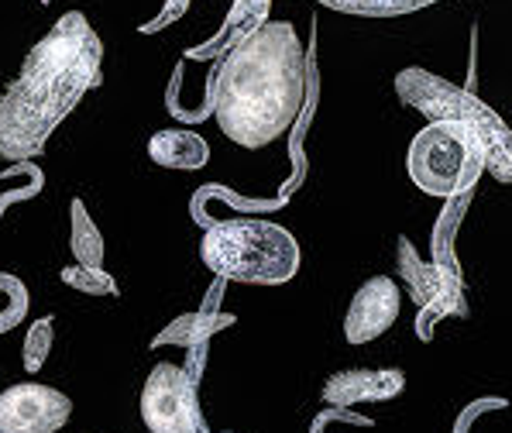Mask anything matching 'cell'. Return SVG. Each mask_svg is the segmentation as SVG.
<instances>
[{"instance_id":"10","label":"cell","mask_w":512,"mask_h":433,"mask_svg":"<svg viewBox=\"0 0 512 433\" xmlns=\"http://www.w3.org/2000/svg\"><path fill=\"white\" fill-rule=\"evenodd\" d=\"M148 159L162 169L196 172L210 162V145L196 131H155L148 138Z\"/></svg>"},{"instance_id":"5","label":"cell","mask_w":512,"mask_h":433,"mask_svg":"<svg viewBox=\"0 0 512 433\" xmlns=\"http://www.w3.org/2000/svg\"><path fill=\"white\" fill-rule=\"evenodd\" d=\"M396 90L409 107L427 114L430 121H461L468 128H475L488 145V169L502 183H509V128L475 93L440 80V76L427 73V69H406V73H399Z\"/></svg>"},{"instance_id":"11","label":"cell","mask_w":512,"mask_h":433,"mask_svg":"<svg viewBox=\"0 0 512 433\" xmlns=\"http://www.w3.org/2000/svg\"><path fill=\"white\" fill-rule=\"evenodd\" d=\"M231 324V317H214V313H186L172 320L169 327L155 337V348H200L217 334V327Z\"/></svg>"},{"instance_id":"7","label":"cell","mask_w":512,"mask_h":433,"mask_svg":"<svg viewBox=\"0 0 512 433\" xmlns=\"http://www.w3.org/2000/svg\"><path fill=\"white\" fill-rule=\"evenodd\" d=\"M73 416V399L42 382H18L0 392V433H59Z\"/></svg>"},{"instance_id":"12","label":"cell","mask_w":512,"mask_h":433,"mask_svg":"<svg viewBox=\"0 0 512 433\" xmlns=\"http://www.w3.org/2000/svg\"><path fill=\"white\" fill-rule=\"evenodd\" d=\"M69 217H73V238H69V248L76 255V265H90V269H100L104 265V234H100L97 220L90 217L83 200H73L69 207Z\"/></svg>"},{"instance_id":"1","label":"cell","mask_w":512,"mask_h":433,"mask_svg":"<svg viewBox=\"0 0 512 433\" xmlns=\"http://www.w3.org/2000/svg\"><path fill=\"white\" fill-rule=\"evenodd\" d=\"M310 93L303 38L286 21L248 31L224 55L214 80V117L227 141L269 148L299 121Z\"/></svg>"},{"instance_id":"14","label":"cell","mask_w":512,"mask_h":433,"mask_svg":"<svg viewBox=\"0 0 512 433\" xmlns=\"http://www.w3.org/2000/svg\"><path fill=\"white\" fill-rule=\"evenodd\" d=\"M62 282H66L69 289H76V293H86V296H114L117 286L110 282V275L104 272V265L100 269H90V265H76V269H66L62 272Z\"/></svg>"},{"instance_id":"15","label":"cell","mask_w":512,"mask_h":433,"mask_svg":"<svg viewBox=\"0 0 512 433\" xmlns=\"http://www.w3.org/2000/svg\"><path fill=\"white\" fill-rule=\"evenodd\" d=\"M49 351H52V320H38V324L28 330V341H25L28 372H38L42 361L49 358Z\"/></svg>"},{"instance_id":"8","label":"cell","mask_w":512,"mask_h":433,"mask_svg":"<svg viewBox=\"0 0 512 433\" xmlns=\"http://www.w3.org/2000/svg\"><path fill=\"white\" fill-rule=\"evenodd\" d=\"M403 313V289L392 275H372L354 289L348 313H344V337L348 344H372L389 334Z\"/></svg>"},{"instance_id":"9","label":"cell","mask_w":512,"mask_h":433,"mask_svg":"<svg viewBox=\"0 0 512 433\" xmlns=\"http://www.w3.org/2000/svg\"><path fill=\"white\" fill-rule=\"evenodd\" d=\"M406 389V375L399 368H344L324 382L320 396L334 409H351L365 403H389Z\"/></svg>"},{"instance_id":"6","label":"cell","mask_w":512,"mask_h":433,"mask_svg":"<svg viewBox=\"0 0 512 433\" xmlns=\"http://www.w3.org/2000/svg\"><path fill=\"white\" fill-rule=\"evenodd\" d=\"M138 413L148 433H200L203 413L196 379L183 365L159 361L141 385Z\"/></svg>"},{"instance_id":"4","label":"cell","mask_w":512,"mask_h":433,"mask_svg":"<svg viewBox=\"0 0 512 433\" xmlns=\"http://www.w3.org/2000/svg\"><path fill=\"white\" fill-rule=\"evenodd\" d=\"M409 179L427 196H461L488 169V145L461 121H430L406 155Z\"/></svg>"},{"instance_id":"2","label":"cell","mask_w":512,"mask_h":433,"mask_svg":"<svg viewBox=\"0 0 512 433\" xmlns=\"http://www.w3.org/2000/svg\"><path fill=\"white\" fill-rule=\"evenodd\" d=\"M104 66V42L80 11L62 14L0 93V155L25 159L73 114Z\"/></svg>"},{"instance_id":"13","label":"cell","mask_w":512,"mask_h":433,"mask_svg":"<svg viewBox=\"0 0 512 433\" xmlns=\"http://www.w3.org/2000/svg\"><path fill=\"white\" fill-rule=\"evenodd\" d=\"M330 11L341 14H361V18H396V14H413L437 0H320Z\"/></svg>"},{"instance_id":"3","label":"cell","mask_w":512,"mask_h":433,"mask_svg":"<svg viewBox=\"0 0 512 433\" xmlns=\"http://www.w3.org/2000/svg\"><path fill=\"white\" fill-rule=\"evenodd\" d=\"M200 258L220 279L244 286H282L299 272L303 251L296 234L262 217H231L207 227Z\"/></svg>"}]
</instances>
